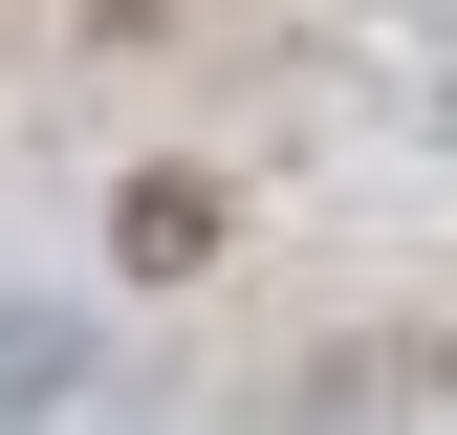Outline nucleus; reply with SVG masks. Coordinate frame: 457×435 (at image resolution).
I'll return each mask as SVG.
<instances>
[{"mask_svg":"<svg viewBox=\"0 0 457 435\" xmlns=\"http://www.w3.org/2000/svg\"><path fill=\"white\" fill-rule=\"evenodd\" d=\"M109 240H131V283H196V261H218V196H196V175H131Z\"/></svg>","mask_w":457,"mask_h":435,"instance_id":"obj_1","label":"nucleus"}]
</instances>
